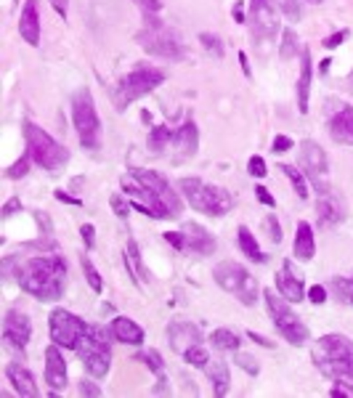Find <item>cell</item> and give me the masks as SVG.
I'll return each instance as SVG.
<instances>
[{
    "label": "cell",
    "instance_id": "45",
    "mask_svg": "<svg viewBox=\"0 0 353 398\" xmlns=\"http://www.w3.org/2000/svg\"><path fill=\"white\" fill-rule=\"evenodd\" d=\"M263 226H266V237H268V242L279 244V242H282V226H279V221H276L274 212H271V215H266Z\"/></svg>",
    "mask_w": 353,
    "mask_h": 398
},
{
    "label": "cell",
    "instance_id": "24",
    "mask_svg": "<svg viewBox=\"0 0 353 398\" xmlns=\"http://www.w3.org/2000/svg\"><path fill=\"white\" fill-rule=\"evenodd\" d=\"M19 35L32 48L40 45V16H38V0H24V8L19 16Z\"/></svg>",
    "mask_w": 353,
    "mask_h": 398
},
{
    "label": "cell",
    "instance_id": "63",
    "mask_svg": "<svg viewBox=\"0 0 353 398\" xmlns=\"http://www.w3.org/2000/svg\"><path fill=\"white\" fill-rule=\"evenodd\" d=\"M308 3H322V0H308Z\"/></svg>",
    "mask_w": 353,
    "mask_h": 398
},
{
    "label": "cell",
    "instance_id": "10",
    "mask_svg": "<svg viewBox=\"0 0 353 398\" xmlns=\"http://www.w3.org/2000/svg\"><path fill=\"white\" fill-rule=\"evenodd\" d=\"M263 297H266V308H268L271 321H274L276 332L282 334V340H287V343L295 345V348L308 343V327H305L303 318L289 308L287 297L276 295V290H266Z\"/></svg>",
    "mask_w": 353,
    "mask_h": 398
},
{
    "label": "cell",
    "instance_id": "21",
    "mask_svg": "<svg viewBox=\"0 0 353 398\" xmlns=\"http://www.w3.org/2000/svg\"><path fill=\"white\" fill-rule=\"evenodd\" d=\"M6 380L11 383L16 396H22V398H38L40 396L38 383H35V374L27 369L24 364H19V361H8V364H6Z\"/></svg>",
    "mask_w": 353,
    "mask_h": 398
},
{
    "label": "cell",
    "instance_id": "18",
    "mask_svg": "<svg viewBox=\"0 0 353 398\" xmlns=\"http://www.w3.org/2000/svg\"><path fill=\"white\" fill-rule=\"evenodd\" d=\"M276 292H279L282 297H287L289 303H301V300L308 297V290H305V284H303V277L295 271L292 260H284L282 268L276 271Z\"/></svg>",
    "mask_w": 353,
    "mask_h": 398
},
{
    "label": "cell",
    "instance_id": "28",
    "mask_svg": "<svg viewBox=\"0 0 353 398\" xmlns=\"http://www.w3.org/2000/svg\"><path fill=\"white\" fill-rule=\"evenodd\" d=\"M311 78H314V64H311V53L303 51L301 53V75H298V112L308 115V96H311Z\"/></svg>",
    "mask_w": 353,
    "mask_h": 398
},
{
    "label": "cell",
    "instance_id": "61",
    "mask_svg": "<svg viewBox=\"0 0 353 398\" xmlns=\"http://www.w3.org/2000/svg\"><path fill=\"white\" fill-rule=\"evenodd\" d=\"M239 64H242V72H245V78H252V69H250V59L245 51H239Z\"/></svg>",
    "mask_w": 353,
    "mask_h": 398
},
{
    "label": "cell",
    "instance_id": "5",
    "mask_svg": "<svg viewBox=\"0 0 353 398\" xmlns=\"http://www.w3.org/2000/svg\"><path fill=\"white\" fill-rule=\"evenodd\" d=\"M165 78H168V75H165L159 66H152V64H138L136 69H131V72L115 85V93H112V101L117 106V112H125L133 101H138V98L149 96L152 91H157L159 85L165 82Z\"/></svg>",
    "mask_w": 353,
    "mask_h": 398
},
{
    "label": "cell",
    "instance_id": "40",
    "mask_svg": "<svg viewBox=\"0 0 353 398\" xmlns=\"http://www.w3.org/2000/svg\"><path fill=\"white\" fill-rule=\"evenodd\" d=\"M138 358H141L146 367H149V371H154L157 377L165 374V361H162V356H159V351L149 348V351H144V353H138Z\"/></svg>",
    "mask_w": 353,
    "mask_h": 398
},
{
    "label": "cell",
    "instance_id": "9",
    "mask_svg": "<svg viewBox=\"0 0 353 398\" xmlns=\"http://www.w3.org/2000/svg\"><path fill=\"white\" fill-rule=\"evenodd\" d=\"M72 122H75V131L82 149L96 152L101 146V119L96 112V101H93V93L88 88H80L72 96Z\"/></svg>",
    "mask_w": 353,
    "mask_h": 398
},
{
    "label": "cell",
    "instance_id": "58",
    "mask_svg": "<svg viewBox=\"0 0 353 398\" xmlns=\"http://www.w3.org/2000/svg\"><path fill=\"white\" fill-rule=\"evenodd\" d=\"M234 22L236 24H247V16H245V6L242 3H234Z\"/></svg>",
    "mask_w": 353,
    "mask_h": 398
},
{
    "label": "cell",
    "instance_id": "7",
    "mask_svg": "<svg viewBox=\"0 0 353 398\" xmlns=\"http://www.w3.org/2000/svg\"><path fill=\"white\" fill-rule=\"evenodd\" d=\"M109 334L112 330H104L99 324H91L88 332L82 334V340L78 343V356L82 361L85 371L93 380H101L112 369V351H109Z\"/></svg>",
    "mask_w": 353,
    "mask_h": 398
},
{
    "label": "cell",
    "instance_id": "55",
    "mask_svg": "<svg viewBox=\"0 0 353 398\" xmlns=\"http://www.w3.org/2000/svg\"><path fill=\"white\" fill-rule=\"evenodd\" d=\"M133 3L144 13H159V8H162V0H133Z\"/></svg>",
    "mask_w": 353,
    "mask_h": 398
},
{
    "label": "cell",
    "instance_id": "22",
    "mask_svg": "<svg viewBox=\"0 0 353 398\" xmlns=\"http://www.w3.org/2000/svg\"><path fill=\"white\" fill-rule=\"evenodd\" d=\"M183 239H186V250H192L194 255H212L215 252V237L210 234L205 226L194 223V221H189V223H183Z\"/></svg>",
    "mask_w": 353,
    "mask_h": 398
},
{
    "label": "cell",
    "instance_id": "47",
    "mask_svg": "<svg viewBox=\"0 0 353 398\" xmlns=\"http://www.w3.org/2000/svg\"><path fill=\"white\" fill-rule=\"evenodd\" d=\"M16 212H22V199L19 197H11L6 205H3V210H0V218L3 221H8V218H13Z\"/></svg>",
    "mask_w": 353,
    "mask_h": 398
},
{
    "label": "cell",
    "instance_id": "42",
    "mask_svg": "<svg viewBox=\"0 0 353 398\" xmlns=\"http://www.w3.org/2000/svg\"><path fill=\"white\" fill-rule=\"evenodd\" d=\"M29 162H32V157H29V152H27V154H22V157L16 159L11 168L6 170V178H11V181H19V178H24L27 172H29Z\"/></svg>",
    "mask_w": 353,
    "mask_h": 398
},
{
    "label": "cell",
    "instance_id": "44",
    "mask_svg": "<svg viewBox=\"0 0 353 398\" xmlns=\"http://www.w3.org/2000/svg\"><path fill=\"white\" fill-rule=\"evenodd\" d=\"M276 6L284 11V16H287L289 22H301V19H303L301 0H276Z\"/></svg>",
    "mask_w": 353,
    "mask_h": 398
},
{
    "label": "cell",
    "instance_id": "49",
    "mask_svg": "<svg viewBox=\"0 0 353 398\" xmlns=\"http://www.w3.org/2000/svg\"><path fill=\"white\" fill-rule=\"evenodd\" d=\"M80 237L85 242V250H93V247H96V228H93V223L80 226Z\"/></svg>",
    "mask_w": 353,
    "mask_h": 398
},
{
    "label": "cell",
    "instance_id": "2",
    "mask_svg": "<svg viewBox=\"0 0 353 398\" xmlns=\"http://www.w3.org/2000/svg\"><path fill=\"white\" fill-rule=\"evenodd\" d=\"M316 369L332 383H343L353 388V340L340 332H329L319 337L311 348Z\"/></svg>",
    "mask_w": 353,
    "mask_h": 398
},
{
    "label": "cell",
    "instance_id": "14",
    "mask_svg": "<svg viewBox=\"0 0 353 398\" xmlns=\"http://www.w3.org/2000/svg\"><path fill=\"white\" fill-rule=\"evenodd\" d=\"M250 38L252 43H268L279 32V16H276L274 0H250Z\"/></svg>",
    "mask_w": 353,
    "mask_h": 398
},
{
    "label": "cell",
    "instance_id": "20",
    "mask_svg": "<svg viewBox=\"0 0 353 398\" xmlns=\"http://www.w3.org/2000/svg\"><path fill=\"white\" fill-rule=\"evenodd\" d=\"M165 334H168V343L178 356H183L192 345H202V332L192 321H171Z\"/></svg>",
    "mask_w": 353,
    "mask_h": 398
},
{
    "label": "cell",
    "instance_id": "19",
    "mask_svg": "<svg viewBox=\"0 0 353 398\" xmlns=\"http://www.w3.org/2000/svg\"><path fill=\"white\" fill-rule=\"evenodd\" d=\"M45 383L51 388V393H62L69 383V374H66V361L62 353V345L51 343L45 348Z\"/></svg>",
    "mask_w": 353,
    "mask_h": 398
},
{
    "label": "cell",
    "instance_id": "33",
    "mask_svg": "<svg viewBox=\"0 0 353 398\" xmlns=\"http://www.w3.org/2000/svg\"><path fill=\"white\" fill-rule=\"evenodd\" d=\"M210 343H212V348H218V351H226V353H234V351H239V345H242V340H239V334H236L234 330H226V327H218V330H212V334H210Z\"/></svg>",
    "mask_w": 353,
    "mask_h": 398
},
{
    "label": "cell",
    "instance_id": "48",
    "mask_svg": "<svg viewBox=\"0 0 353 398\" xmlns=\"http://www.w3.org/2000/svg\"><path fill=\"white\" fill-rule=\"evenodd\" d=\"M348 35H351L348 29H340V32H335V35H329V38L322 40V45H324L327 51H332V48H338V45H343V43L348 40Z\"/></svg>",
    "mask_w": 353,
    "mask_h": 398
},
{
    "label": "cell",
    "instance_id": "56",
    "mask_svg": "<svg viewBox=\"0 0 353 398\" xmlns=\"http://www.w3.org/2000/svg\"><path fill=\"white\" fill-rule=\"evenodd\" d=\"M53 197L59 199V202H64V205H75V207H80V205H82V199L72 197V194H66L64 189H56V191H53Z\"/></svg>",
    "mask_w": 353,
    "mask_h": 398
},
{
    "label": "cell",
    "instance_id": "4",
    "mask_svg": "<svg viewBox=\"0 0 353 398\" xmlns=\"http://www.w3.org/2000/svg\"><path fill=\"white\" fill-rule=\"evenodd\" d=\"M183 199L192 205V210L205 212L210 218H223L234 210V197L223 186L208 184L202 178H181L178 181Z\"/></svg>",
    "mask_w": 353,
    "mask_h": 398
},
{
    "label": "cell",
    "instance_id": "57",
    "mask_svg": "<svg viewBox=\"0 0 353 398\" xmlns=\"http://www.w3.org/2000/svg\"><path fill=\"white\" fill-rule=\"evenodd\" d=\"M329 396H332V398L353 396V388H351V385H343V383H338V385H332V388H329Z\"/></svg>",
    "mask_w": 353,
    "mask_h": 398
},
{
    "label": "cell",
    "instance_id": "11",
    "mask_svg": "<svg viewBox=\"0 0 353 398\" xmlns=\"http://www.w3.org/2000/svg\"><path fill=\"white\" fill-rule=\"evenodd\" d=\"M120 186H122V191H125V197L131 199L133 210L144 212L149 218H157V221H173L171 218V210L165 207V202L149 189L144 186L133 172H125L122 178H120Z\"/></svg>",
    "mask_w": 353,
    "mask_h": 398
},
{
    "label": "cell",
    "instance_id": "38",
    "mask_svg": "<svg viewBox=\"0 0 353 398\" xmlns=\"http://www.w3.org/2000/svg\"><path fill=\"white\" fill-rule=\"evenodd\" d=\"M199 45H202V51L212 56V59H218L221 61L226 48H223V40L218 35H212V32H199Z\"/></svg>",
    "mask_w": 353,
    "mask_h": 398
},
{
    "label": "cell",
    "instance_id": "25",
    "mask_svg": "<svg viewBox=\"0 0 353 398\" xmlns=\"http://www.w3.org/2000/svg\"><path fill=\"white\" fill-rule=\"evenodd\" d=\"M316 215H319V226L332 228V226L345 221V207H343L340 199L329 191V194H322L319 202H316Z\"/></svg>",
    "mask_w": 353,
    "mask_h": 398
},
{
    "label": "cell",
    "instance_id": "12",
    "mask_svg": "<svg viewBox=\"0 0 353 398\" xmlns=\"http://www.w3.org/2000/svg\"><path fill=\"white\" fill-rule=\"evenodd\" d=\"M298 157H301V168L303 172H305V178L311 181V186H314L319 194H329L332 189H329L327 152L316 144V141L305 138V141H301V146H298Z\"/></svg>",
    "mask_w": 353,
    "mask_h": 398
},
{
    "label": "cell",
    "instance_id": "43",
    "mask_svg": "<svg viewBox=\"0 0 353 398\" xmlns=\"http://www.w3.org/2000/svg\"><path fill=\"white\" fill-rule=\"evenodd\" d=\"M234 364L239 367V369L247 371L250 377H258V374H261V364H258L252 356H247V353H239V351H234Z\"/></svg>",
    "mask_w": 353,
    "mask_h": 398
},
{
    "label": "cell",
    "instance_id": "52",
    "mask_svg": "<svg viewBox=\"0 0 353 398\" xmlns=\"http://www.w3.org/2000/svg\"><path fill=\"white\" fill-rule=\"evenodd\" d=\"M308 300H311L314 305L327 303V287H322V284H314V287H308Z\"/></svg>",
    "mask_w": 353,
    "mask_h": 398
},
{
    "label": "cell",
    "instance_id": "41",
    "mask_svg": "<svg viewBox=\"0 0 353 398\" xmlns=\"http://www.w3.org/2000/svg\"><path fill=\"white\" fill-rule=\"evenodd\" d=\"M109 205H112V212L117 215L120 221H128L133 205H131V199L125 197V194H112V197H109Z\"/></svg>",
    "mask_w": 353,
    "mask_h": 398
},
{
    "label": "cell",
    "instance_id": "8",
    "mask_svg": "<svg viewBox=\"0 0 353 398\" xmlns=\"http://www.w3.org/2000/svg\"><path fill=\"white\" fill-rule=\"evenodd\" d=\"M212 279L215 284L226 290L229 295H234L242 305H255L258 295H261V284L258 279L250 274L247 268L236 260H223L212 268Z\"/></svg>",
    "mask_w": 353,
    "mask_h": 398
},
{
    "label": "cell",
    "instance_id": "13",
    "mask_svg": "<svg viewBox=\"0 0 353 398\" xmlns=\"http://www.w3.org/2000/svg\"><path fill=\"white\" fill-rule=\"evenodd\" d=\"M88 321H82L80 316H75L72 311L66 308H53L51 316H48V334L56 345L62 348H78V343L82 340V334L88 332Z\"/></svg>",
    "mask_w": 353,
    "mask_h": 398
},
{
    "label": "cell",
    "instance_id": "15",
    "mask_svg": "<svg viewBox=\"0 0 353 398\" xmlns=\"http://www.w3.org/2000/svg\"><path fill=\"white\" fill-rule=\"evenodd\" d=\"M133 175L141 181L144 186H149L154 194H157L162 202H165V207L171 210V218L175 221V218H181L183 212V202H181V194L175 191L171 186V181L165 178V175H159L157 170H144V168H133Z\"/></svg>",
    "mask_w": 353,
    "mask_h": 398
},
{
    "label": "cell",
    "instance_id": "39",
    "mask_svg": "<svg viewBox=\"0 0 353 398\" xmlns=\"http://www.w3.org/2000/svg\"><path fill=\"white\" fill-rule=\"evenodd\" d=\"M181 358L186 361V364L196 367V369H205V367H208V361L212 356H210V353L205 351V348H202V345H192V348H189V351H186Z\"/></svg>",
    "mask_w": 353,
    "mask_h": 398
},
{
    "label": "cell",
    "instance_id": "46",
    "mask_svg": "<svg viewBox=\"0 0 353 398\" xmlns=\"http://www.w3.org/2000/svg\"><path fill=\"white\" fill-rule=\"evenodd\" d=\"M247 172L252 175V178H266V172H268V168H266V159L263 157H250L247 159Z\"/></svg>",
    "mask_w": 353,
    "mask_h": 398
},
{
    "label": "cell",
    "instance_id": "27",
    "mask_svg": "<svg viewBox=\"0 0 353 398\" xmlns=\"http://www.w3.org/2000/svg\"><path fill=\"white\" fill-rule=\"evenodd\" d=\"M112 337L117 340V343H125V345H144L146 334L144 330L128 316H115L112 318Z\"/></svg>",
    "mask_w": 353,
    "mask_h": 398
},
{
    "label": "cell",
    "instance_id": "54",
    "mask_svg": "<svg viewBox=\"0 0 353 398\" xmlns=\"http://www.w3.org/2000/svg\"><path fill=\"white\" fill-rule=\"evenodd\" d=\"M78 390H80V396H88V398H99V396H101V388H99L96 383H91V380H82Z\"/></svg>",
    "mask_w": 353,
    "mask_h": 398
},
{
    "label": "cell",
    "instance_id": "35",
    "mask_svg": "<svg viewBox=\"0 0 353 398\" xmlns=\"http://www.w3.org/2000/svg\"><path fill=\"white\" fill-rule=\"evenodd\" d=\"M298 51H301V40H298V32L295 29H282V43H279V59H284V61H289V59H295L298 56Z\"/></svg>",
    "mask_w": 353,
    "mask_h": 398
},
{
    "label": "cell",
    "instance_id": "23",
    "mask_svg": "<svg viewBox=\"0 0 353 398\" xmlns=\"http://www.w3.org/2000/svg\"><path fill=\"white\" fill-rule=\"evenodd\" d=\"M173 149L178 152V159H189L196 154L199 149V128L194 119H186L181 128L173 135Z\"/></svg>",
    "mask_w": 353,
    "mask_h": 398
},
{
    "label": "cell",
    "instance_id": "32",
    "mask_svg": "<svg viewBox=\"0 0 353 398\" xmlns=\"http://www.w3.org/2000/svg\"><path fill=\"white\" fill-rule=\"evenodd\" d=\"M173 135L175 131H171L168 125H154L152 131H149V138H146V146H149V152H154V154H162L168 146L173 144Z\"/></svg>",
    "mask_w": 353,
    "mask_h": 398
},
{
    "label": "cell",
    "instance_id": "6",
    "mask_svg": "<svg viewBox=\"0 0 353 398\" xmlns=\"http://www.w3.org/2000/svg\"><path fill=\"white\" fill-rule=\"evenodd\" d=\"M144 22L146 29H141L136 35L138 45L149 56H157V59H165V61H181L186 56L181 38L173 29H168V24L162 19H157V13H144Z\"/></svg>",
    "mask_w": 353,
    "mask_h": 398
},
{
    "label": "cell",
    "instance_id": "29",
    "mask_svg": "<svg viewBox=\"0 0 353 398\" xmlns=\"http://www.w3.org/2000/svg\"><path fill=\"white\" fill-rule=\"evenodd\" d=\"M202 371L208 374V380L212 383V393L215 396L223 398L229 393V388H231V371H229V364L223 358H210L208 367Z\"/></svg>",
    "mask_w": 353,
    "mask_h": 398
},
{
    "label": "cell",
    "instance_id": "31",
    "mask_svg": "<svg viewBox=\"0 0 353 398\" xmlns=\"http://www.w3.org/2000/svg\"><path fill=\"white\" fill-rule=\"evenodd\" d=\"M236 242H239V250L245 252L250 260L266 263V255L261 252V244H258V239H255V234L250 231L247 226H239V228H236Z\"/></svg>",
    "mask_w": 353,
    "mask_h": 398
},
{
    "label": "cell",
    "instance_id": "17",
    "mask_svg": "<svg viewBox=\"0 0 353 398\" xmlns=\"http://www.w3.org/2000/svg\"><path fill=\"white\" fill-rule=\"evenodd\" d=\"M327 131L335 144L353 146V106L351 104H329L327 109Z\"/></svg>",
    "mask_w": 353,
    "mask_h": 398
},
{
    "label": "cell",
    "instance_id": "26",
    "mask_svg": "<svg viewBox=\"0 0 353 398\" xmlns=\"http://www.w3.org/2000/svg\"><path fill=\"white\" fill-rule=\"evenodd\" d=\"M292 252H295V258H298V260H303V263L314 260L316 237H314V226L308 223V221H301V223L295 226V242H292Z\"/></svg>",
    "mask_w": 353,
    "mask_h": 398
},
{
    "label": "cell",
    "instance_id": "36",
    "mask_svg": "<svg viewBox=\"0 0 353 398\" xmlns=\"http://www.w3.org/2000/svg\"><path fill=\"white\" fill-rule=\"evenodd\" d=\"M279 170L289 178V184H292V189H295L298 197L308 199V178H305V172H301L298 168H292V165H279Z\"/></svg>",
    "mask_w": 353,
    "mask_h": 398
},
{
    "label": "cell",
    "instance_id": "1",
    "mask_svg": "<svg viewBox=\"0 0 353 398\" xmlns=\"http://www.w3.org/2000/svg\"><path fill=\"white\" fill-rule=\"evenodd\" d=\"M6 279L16 277L22 292L32 295L40 303H56L64 297L66 290V260L62 255H35V258H13L3 260Z\"/></svg>",
    "mask_w": 353,
    "mask_h": 398
},
{
    "label": "cell",
    "instance_id": "51",
    "mask_svg": "<svg viewBox=\"0 0 353 398\" xmlns=\"http://www.w3.org/2000/svg\"><path fill=\"white\" fill-rule=\"evenodd\" d=\"M292 146H295V141H292L289 135H276L274 144H271V152H274V154H284V152H289Z\"/></svg>",
    "mask_w": 353,
    "mask_h": 398
},
{
    "label": "cell",
    "instance_id": "53",
    "mask_svg": "<svg viewBox=\"0 0 353 398\" xmlns=\"http://www.w3.org/2000/svg\"><path fill=\"white\" fill-rule=\"evenodd\" d=\"M255 197H258V202H261V205H266V207H276L274 194H271L266 186H255Z\"/></svg>",
    "mask_w": 353,
    "mask_h": 398
},
{
    "label": "cell",
    "instance_id": "37",
    "mask_svg": "<svg viewBox=\"0 0 353 398\" xmlns=\"http://www.w3.org/2000/svg\"><path fill=\"white\" fill-rule=\"evenodd\" d=\"M80 265H82V274H85V279H88L91 290L96 292V295H101V292H104V279H101V274H99V268L93 265V260L88 258V255H80Z\"/></svg>",
    "mask_w": 353,
    "mask_h": 398
},
{
    "label": "cell",
    "instance_id": "62",
    "mask_svg": "<svg viewBox=\"0 0 353 398\" xmlns=\"http://www.w3.org/2000/svg\"><path fill=\"white\" fill-rule=\"evenodd\" d=\"M329 64H332V59H322V61H319V75H327Z\"/></svg>",
    "mask_w": 353,
    "mask_h": 398
},
{
    "label": "cell",
    "instance_id": "30",
    "mask_svg": "<svg viewBox=\"0 0 353 398\" xmlns=\"http://www.w3.org/2000/svg\"><path fill=\"white\" fill-rule=\"evenodd\" d=\"M122 260H125V268H128V274L133 277L136 284H144L149 281V268L144 265V255L138 250V242L136 239H128V244H125V255H122Z\"/></svg>",
    "mask_w": 353,
    "mask_h": 398
},
{
    "label": "cell",
    "instance_id": "16",
    "mask_svg": "<svg viewBox=\"0 0 353 398\" xmlns=\"http://www.w3.org/2000/svg\"><path fill=\"white\" fill-rule=\"evenodd\" d=\"M32 337V321L24 311L19 308H8L6 318H3V340L11 351H24Z\"/></svg>",
    "mask_w": 353,
    "mask_h": 398
},
{
    "label": "cell",
    "instance_id": "50",
    "mask_svg": "<svg viewBox=\"0 0 353 398\" xmlns=\"http://www.w3.org/2000/svg\"><path fill=\"white\" fill-rule=\"evenodd\" d=\"M162 239H165L171 247H175L178 252L186 250V239H183V231H168V234H162Z\"/></svg>",
    "mask_w": 353,
    "mask_h": 398
},
{
    "label": "cell",
    "instance_id": "59",
    "mask_svg": "<svg viewBox=\"0 0 353 398\" xmlns=\"http://www.w3.org/2000/svg\"><path fill=\"white\" fill-rule=\"evenodd\" d=\"M53 11L59 13L62 19H66V8H69V0H51Z\"/></svg>",
    "mask_w": 353,
    "mask_h": 398
},
{
    "label": "cell",
    "instance_id": "60",
    "mask_svg": "<svg viewBox=\"0 0 353 398\" xmlns=\"http://www.w3.org/2000/svg\"><path fill=\"white\" fill-rule=\"evenodd\" d=\"M247 337H250V340H252V343L263 345V348H274V343H271V340H266L263 334H255V332H252V330L247 332Z\"/></svg>",
    "mask_w": 353,
    "mask_h": 398
},
{
    "label": "cell",
    "instance_id": "34",
    "mask_svg": "<svg viewBox=\"0 0 353 398\" xmlns=\"http://www.w3.org/2000/svg\"><path fill=\"white\" fill-rule=\"evenodd\" d=\"M327 290L332 292L343 305H351L353 308V277H332Z\"/></svg>",
    "mask_w": 353,
    "mask_h": 398
},
{
    "label": "cell",
    "instance_id": "3",
    "mask_svg": "<svg viewBox=\"0 0 353 398\" xmlns=\"http://www.w3.org/2000/svg\"><path fill=\"white\" fill-rule=\"evenodd\" d=\"M22 133H24L27 152H29V157L38 168H43L51 175H59L69 165V149L64 144H59L51 133H45L32 119L22 122Z\"/></svg>",
    "mask_w": 353,
    "mask_h": 398
}]
</instances>
